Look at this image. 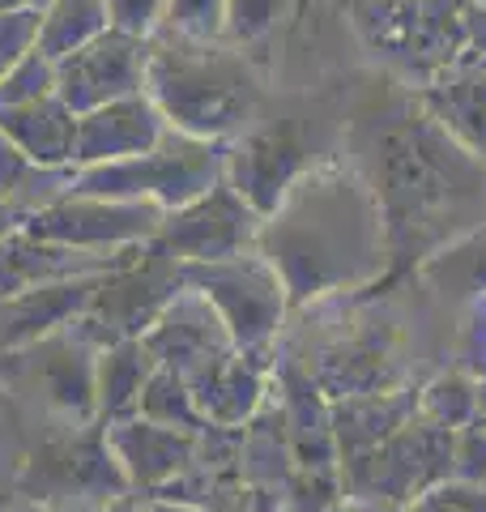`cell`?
I'll return each mask as SVG.
<instances>
[{
  "mask_svg": "<svg viewBox=\"0 0 486 512\" xmlns=\"http://www.w3.org/2000/svg\"><path fill=\"white\" fill-rule=\"evenodd\" d=\"M367 239L359 222V192L342 175H303L286 201L261 222L256 252L278 269L286 299H312L354 274L350 248Z\"/></svg>",
  "mask_w": 486,
  "mask_h": 512,
  "instance_id": "cell-1",
  "label": "cell"
},
{
  "mask_svg": "<svg viewBox=\"0 0 486 512\" xmlns=\"http://www.w3.org/2000/svg\"><path fill=\"white\" fill-rule=\"evenodd\" d=\"M145 94L167 128L201 141H226L256 103V82L231 47L158 30L145 60Z\"/></svg>",
  "mask_w": 486,
  "mask_h": 512,
  "instance_id": "cell-2",
  "label": "cell"
},
{
  "mask_svg": "<svg viewBox=\"0 0 486 512\" xmlns=\"http://www.w3.org/2000/svg\"><path fill=\"white\" fill-rule=\"evenodd\" d=\"M13 500L39 504L47 512H94L120 500L133 487L107 444L103 423L64 427L60 436L43 440L13 474Z\"/></svg>",
  "mask_w": 486,
  "mask_h": 512,
  "instance_id": "cell-3",
  "label": "cell"
},
{
  "mask_svg": "<svg viewBox=\"0 0 486 512\" xmlns=\"http://www.w3.org/2000/svg\"><path fill=\"white\" fill-rule=\"evenodd\" d=\"M222 163L226 141H201L167 128L150 154L73 171L69 192L107 201H154L162 210H180L222 180Z\"/></svg>",
  "mask_w": 486,
  "mask_h": 512,
  "instance_id": "cell-4",
  "label": "cell"
},
{
  "mask_svg": "<svg viewBox=\"0 0 486 512\" xmlns=\"http://www.w3.org/2000/svg\"><path fill=\"white\" fill-rule=\"evenodd\" d=\"M99 346H94L77 325L52 333L26 350L0 355V384H22L56 414L64 427L99 423Z\"/></svg>",
  "mask_w": 486,
  "mask_h": 512,
  "instance_id": "cell-5",
  "label": "cell"
},
{
  "mask_svg": "<svg viewBox=\"0 0 486 512\" xmlns=\"http://www.w3.org/2000/svg\"><path fill=\"white\" fill-rule=\"evenodd\" d=\"M180 291H184V261L158 244H145L133 265H124L99 282L77 329L99 350L111 342L145 338Z\"/></svg>",
  "mask_w": 486,
  "mask_h": 512,
  "instance_id": "cell-6",
  "label": "cell"
},
{
  "mask_svg": "<svg viewBox=\"0 0 486 512\" xmlns=\"http://www.w3.org/2000/svg\"><path fill=\"white\" fill-rule=\"evenodd\" d=\"M184 286L214 303V312L222 316L239 350H261L282 325L286 286L261 252H243L209 265H184Z\"/></svg>",
  "mask_w": 486,
  "mask_h": 512,
  "instance_id": "cell-7",
  "label": "cell"
},
{
  "mask_svg": "<svg viewBox=\"0 0 486 512\" xmlns=\"http://www.w3.org/2000/svg\"><path fill=\"white\" fill-rule=\"evenodd\" d=\"M162 214L167 210L154 201H107V197L64 192L52 205L30 214L22 231L81 252H128L154 244Z\"/></svg>",
  "mask_w": 486,
  "mask_h": 512,
  "instance_id": "cell-8",
  "label": "cell"
},
{
  "mask_svg": "<svg viewBox=\"0 0 486 512\" xmlns=\"http://www.w3.org/2000/svg\"><path fill=\"white\" fill-rule=\"evenodd\" d=\"M261 214L252 210L239 192L218 180L197 201L180 205V210L162 214V227L154 235L158 248L180 256L184 265H209V261H231V256L256 252L261 239Z\"/></svg>",
  "mask_w": 486,
  "mask_h": 512,
  "instance_id": "cell-9",
  "label": "cell"
},
{
  "mask_svg": "<svg viewBox=\"0 0 486 512\" xmlns=\"http://www.w3.org/2000/svg\"><path fill=\"white\" fill-rule=\"evenodd\" d=\"M145 60H150V39H137L128 30L111 26L107 35L86 43L81 52L64 56L56 64V94L77 116L128 99L145 90Z\"/></svg>",
  "mask_w": 486,
  "mask_h": 512,
  "instance_id": "cell-10",
  "label": "cell"
},
{
  "mask_svg": "<svg viewBox=\"0 0 486 512\" xmlns=\"http://www.w3.org/2000/svg\"><path fill=\"white\" fill-rule=\"evenodd\" d=\"M141 248L128 252H81V248H64L52 239H39L30 231H13L0 239V299L22 295L30 286H47V282H73V278H103L116 269L133 265Z\"/></svg>",
  "mask_w": 486,
  "mask_h": 512,
  "instance_id": "cell-11",
  "label": "cell"
},
{
  "mask_svg": "<svg viewBox=\"0 0 486 512\" xmlns=\"http://www.w3.org/2000/svg\"><path fill=\"white\" fill-rule=\"evenodd\" d=\"M141 342L150 346V355L162 367L180 372L184 380L235 350L222 316L214 312V303H209L201 291H192V286H184V291L167 303V312L154 320V329L145 333Z\"/></svg>",
  "mask_w": 486,
  "mask_h": 512,
  "instance_id": "cell-12",
  "label": "cell"
},
{
  "mask_svg": "<svg viewBox=\"0 0 486 512\" xmlns=\"http://www.w3.org/2000/svg\"><path fill=\"white\" fill-rule=\"evenodd\" d=\"M167 120L158 116V107L150 103V94H128V99L103 103L77 116V141H73V171L81 167H103V163H120V158H137L150 154Z\"/></svg>",
  "mask_w": 486,
  "mask_h": 512,
  "instance_id": "cell-13",
  "label": "cell"
},
{
  "mask_svg": "<svg viewBox=\"0 0 486 512\" xmlns=\"http://www.w3.org/2000/svg\"><path fill=\"white\" fill-rule=\"evenodd\" d=\"M103 431H107L111 453H116L120 470L128 478V487L137 495L162 491L171 478H180L192 466V457H197V431L162 427V423L141 419V414L103 423Z\"/></svg>",
  "mask_w": 486,
  "mask_h": 512,
  "instance_id": "cell-14",
  "label": "cell"
},
{
  "mask_svg": "<svg viewBox=\"0 0 486 512\" xmlns=\"http://www.w3.org/2000/svg\"><path fill=\"white\" fill-rule=\"evenodd\" d=\"M222 180L231 184L261 218L286 201V192L303 180V150L290 133H252L226 141Z\"/></svg>",
  "mask_w": 486,
  "mask_h": 512,
  "instance_id": "cell-15",
  "label": "cell"
},
{
  "mask_svg": "<svg viewBox=\"0 0 486 512\" xmlns=\"http://www.w3.org/2000/svg\"><path fill=\"white\" fill-rule=\"evenodd\" d=\"M107 278V274H103ZM103 278H73V282H47V286H30L22 295L0 299V355L26 350L52 333L77 325L86 316L94 291Z\"/></svg>",
  "mask_w": 486,
  "mask_h": 512,
  "instance_id": "cell-16",
  "label": "cell"
},
{
  "mask_svg": "<svg viewBox=\"0 0 486 512\" xmlns=\"http://www.w3.org/2000/svg\"><path fill=\"white\" fill-rule=\"evenodd\" d=\"M0 133L43 171L73 167L77 111L60 94H47V99L22 103V107H0Z\"/></svg>",
  "mask_w": 486,
  "mask_h": 512,
  "instance_id": "cell-17",
  "label": "cell"
},
{
  "mask_svg": "<svg viewBox=\"0 0 486 512\" xmlns=\"http://www.w3.org/2000/svg\"><path fill=\"white\" fill-rule=\"evenodd\" d=\"M158 359L141 338L111 342L99 350V372H94V389H99V423H116L137 414L141 389L150 384Z\"/></svg>",
  "mask_w": 486,
  "mask_h": 512,
  "instance_id": "cell-18",
  "label": "cell"
},
{
  "mask_svg": "<svg viewBox=\"0 0 486 512\" xmlns=\"http://www.w3.org/2000/svg\"><path fill=\"white\" fill-rule=\"evenodd\" d=\"M107 30H111L107 0H52L39 13V52L60 64L64 56L81 52Z\"/></svg>",
  "mask_w": 486,
  "mask_h": 512,
  "instance_id": "cell-19",
  "label": "cell"
},
{
  "mask_svg": "<svg viewBox=\"0 0 486 512\" xmlns=\"http://www.w3.org/2000/svg\"><path fill=\"white\" fill-rule=\"evenodd\" d=\"M69 184H73V167L43 171V167L30 163L5 133H0V192H5L26 218L35 210H43V205H52L56 197H64Z\"/></svg>",
  "mask_w": 486,
  "mask_h": 512,
  "instance_id": "cell-20",
  "label": "cell"
},
{
  "mask_svg": "<svg viewBox=\"0 0 486 512\" xmlns=\"http://www.w3.org/2000/svg\"><path fill=\"white\" fill-rule=\"evenodd\" d=\"M137 414L150 423H162V427H180V431H201L209 427L205 414L197 410V397H192L188 380L180 372H171V367H154L150 384L141 389V402H137Z\"/></svg>",
  "mask_w": 486,
  "mask_h": 512,
  "instance_id": "cell-21",
  "label": "cell"
},
{
  "mask_svg": "<svg viewBox=\"0 0 486 512\" xmlns=\"http://www.w3.org/2000/svg\"><path fill=\"white\" fill-rule=\"evenodd\" d=\"M47 94H56V60H47L39 47L0 77V107L39 103V99H47Z\"/></svg>",
  "mask_w": 486,
  "mask_h": 512,
  "instance_id": "cell-22",
  "label": "cell"
},
{
  "mask_svg": "<svg viewBox=\"0 0 486 512\" xmlns=\"http://www.w3.org/2000/svg\"><path fill=\"white\" fill-rule=\"evenodd\" d=\"M222 26H226V0H167V22H162V30L214 43V39H222Z\"/></svg>",
  "mask_w": 486,
  "mask_h": 512,
  "instance_id": "cell-23",
  "label": "cell"
},
{
  "mask_svg": "<svg viewBox=\"0 0 486 512\" xmlns=\"http://www.w3.org/2000/svg\"><path fill=\"white\" fill-rule=\"evenodd\" d=\"M39 47V9H0V77Z\"/></svg>",
  "mask_w": 486,
  "mask_h": 512,
  "instance_id": "cell-24",
  "label": "cell"
},
{
  "mask_svg": "<svg viewBox=\"0 0 486 512\" xmlns=\"http://www.w3.org/2000/svg\"><path fill=\"white\" fill-rule=\"evenodd\" d=\"M286 0H226V26H222V39L231 43H252L261 39L265 30L278 22Z\"/></svg>",
  "mask_w": 486,
  "mask_h": 512,
  "instance_id": "cell-25",
  "label": "cell"
},
{
  "mask_svg": "<svg viewBox=\"0 0 486 512\" xmlns=\"http://www.w3.org/2000/svg\"><path fill=\"white\" fill-rule=\"evenodd\" d=\"M111 26L128 30L137 39H154L162 22H167V0H107Z\"/></svg>",
  "mask_w": 486,
  "mask_h": 512,
  "instance_id": "cell-26",
  "label": "cell"
},
{
  "mask_svg": "<svg viewBox=\"0 0 486 512\" xmlns=\"http://www.w3.org/2000/svg\"><path fill=\"white\" fill-rule=\"evenodd\" d=\"M22 227H26V214L5 197V192H0V239L13 235V231H22Z\"/></svg>",
  "mask_w": 486,
  "mask_h": 512,
  "instance_id": "cell-27",
  "label": "cell"
},
{
  "mask_svg": "<svg viewBox=\"0 0 486 512\" xmlns=\"http://www.w3.org/2000/svg\"><path fill=\"white\" fill-rule=\"evenodd\" d=\"M94 512H141V495H137V491H128V495H120V500H111V504L94 508Z\"/></svg>",
  "mask_w": 486,
  "mask_h": 512,
  "instance_id": "cell-28",
  "label": "cell"
},
{
  "mask_svg": "<svg viewBox=\"0 0 486 512\" xmlns=\"http://www.w3.org/2000/svg\"><path fill=\"white\" fill-rule=\"evenodd\" d=\"M47 5H52V0H0V9H47Z\"/></svg>",
  "mask_w": 486,
  "mask_h": 512,
  "instance_id": "cell-29",
  "label": "cell"
},
{
  "mask_svg": "<svg viewBox=\"0 0 486 512\" xmlns=\"http://www.w3.org/2000/svg\"><path fill=\"white\" fill-rule=\"evenodd\" d=\"M13 423H9V406L5 402H0V448H5L9 440H13V431H9Z\"/></svg>",
  "mask_w": 486,
  "mask_h": 512,
  "instance_id": "cell-30",
  "label": "cell"
},
{
  "mask_svg": "<svg viewBox=\"0 0 486 512\" xmlns=\"http://www.w3.org/2000/svg\"><path fill=\"white\" fill-rule=\"evenodd\" d=\"M0 512H47V508H39V504H26V500H9Z\"/></svg>",
  "mask_w": 486,
  "mask_h": 512,
  "instance_id": "cell-31",
  "label": "cell"
},
{
  "mask_svg": "<svg viewBox=\"0 0 486 512\" xmlns=\"http://www.w3.org/2000/svg\"><path fill=\"white\" fill-rule=\"evenodd\" d=\"M9 500H13V491H9V487H0V508H5Z\"/></svg>",
  "mask_w": 486,
  "mask_h": 512,
  "instance_id": "cell-32",
  "label": "cell"
}]
</instances>
